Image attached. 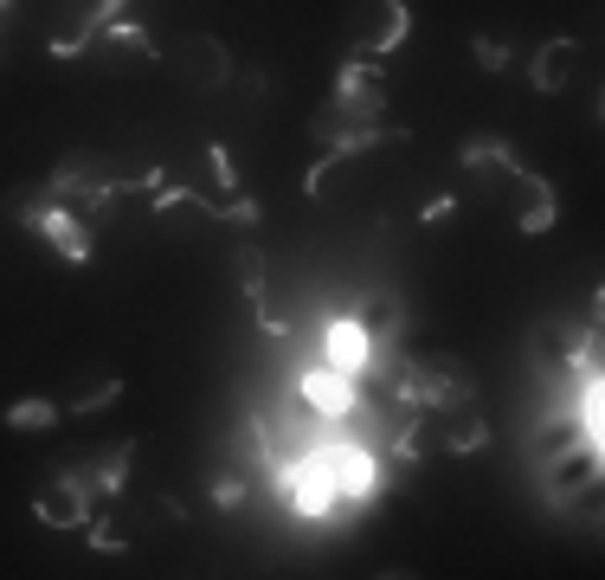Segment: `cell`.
Returning a JSON list of instances; mask_svg holds the SVG:
<instances>
[{"label": "cell", "instance_id": "1", "mask_svg": "<svg viewBox=\"0 0 605 580\" xmlns=\"http://www.w3.org/2000/svg\"><path fill=\"white\" fill-rule=\"evenodd\" d=\"M406 33H412L406 0H361V13L348 20V46H354V59H367V65H380L387 52H400Z\"/></svg>", "mask_w": 605, "mask_h": 580}, {"label": "cell", "instance_id": "2", "mask_svg": "<svg viewBox=\"0 0 605 580\" xmlns=\"http://www.w3.org/2000/svg\"><path fill=\"white\" fill-rule=\"evenodd\" d=\"M283 491H290V509H297L303 522H323V516L341 504V497H336V478H329V464H323V445L283 471Z\"/></svg>", "mask_w": 605, "mask_h": 580}, {"label": "cell", "instance_id": "3", "mask_svg": "<svg viewBox=\"0 0 605 580\" xmlns=\"http://www.w3.org/2000/svg\"><path fill=\"white\" fill-rule=\"evenodd\" d=\"M541 471H547V497L554 504L593 497V484H600V445H567V451L541 458Z\"/></svg>", "mask_w": 605, "mask_h": 580}, {"label": "cell", "instance_id": "4", "mask_svg": "<svg viewBox=\"0 0 605 580\" xmlns=\"http://www.w3.org/2000/svg\"><path fill=\"white\" fill-rule=\"evenodd\" d=\"M323 464H329V478H336L341 504H361V497L380 491V458H374V445H323Z\"/></svg>", "mask_w": 605, "mask_h": 580}, {"label": "cell", "instance_id": "5", "mask_svg": "<svg viewBox=\"0 0 605 580\" xmlns=\"http://www.w3.org/2000/svg\"><path fill=\"white\" fill-rule=\"evenodd\" d=\"M336 110L374 123V117L387 110V72L367 65V59H348V65H341V84H336Z\"/></svg>", "mask_w": 605, "mask_h": 580}, {"label": "cell", "instance_id": "6", "mask_svg": "<svg viewBox=\"0 0 605 580\" xmlns=\"http://www.w3.org/2000/svg\"><path fill=\"white\" fill-rule=\"evenodd\" d=\"M20 214H26V226H33V232H39V239H46V245H52L65 265H84V258H90V232L71 219L65 201H46V207H20Z\"/></svg>", "mask_w": 605, "mask_h": 580}, {"label": "cell", "instance_id": "7", "mask_svg": "<svg viewBox=\"0 0 605 580\" xmlns=\"http://www.w3.org/2000/svg\"><path fill=\"white\" fill-rule=\"evenodd\" d=\"M297 394L323 413V420H348L354 407H361V380L354 374H341V367H329V362H316L303 380H297Z\"/></svg>", "mask_w": 605, "mask_h": 580}, {"label": "cell", "instance_id": "8", "mask_svg": "<svg viewBox=\"0 0 605 580\" xmlns=\"http://www.w3.org/2000/svg\"><path fill=\"white\" fill-rule=\"evenodd\" d=\"M374 355H380V342H374L354 316H336V323L323 329V362L341 367V374H354V380H361V374L374 367Z\"/></svg>", "mask_w": 605, "mask_h": 580}, {"label": "cell", "instance_id": "9", "mask_svg": "<svg viewBox=\"0 0 605 580\" xmlns=\"http://www.w3.org/2000/svg\"><path fill=\"white\" fill-rule=\"evenodd\" d=\"M97 497H90V484H84V478H59V484H46V491H39V522H46V529H84V522H90V516H97Z\"/></svg>", "mask_w": 605, "mask_h": 580}, {"label": "cell", "instance_id": "10", "mask_svg": "<svg viewBox=\"0 0 605 580\" xmlns=\"http://www.w3.org/2000/svg\"><path fill=\"white\" fill-rule=\"evenodd\" d=\"M84 52H97L104 65H148L155 59V39L142 33V26H123V20H110L104 33H90V46Z\"/></svg>", "mask_w": 605, "mask_h": 580}, {"label": "cell", "instance_id": "11", "mask_svg": "<svg viewBox=\"0 0 605 580\" xmlns=\"http://www.w3.org/2000/svg\"><path fill=\"white\" fill-rule=\"evenodd\" d=\"M181 52H187V59H181L187 84H219V77H226V46H219V39H187Z\"/></svg>", "mask_w": 605, "mask_h": 580}, {"label": "cell", "instance_id": "12", "mask_svg": "<svg viewBox=\"0 0 605 580\" xmlns=\"http://www.w3.org/2000/svg\"><path fill=\"white\" fill-rule=\"evenodd\" d=\"M130 458H135V438H123L110 458H97V471H84L90 497H97V491H104V497H117V491H123V478H130Z\"/></svg>", "mask_w": 605, "mask_h": 580}, {"label": "cell", "instance_id": "13", "mask_svg": "<svg viewBox=\"0 0 605 580\" xmlns=\"http://www.w3.org/2000/svg\"><path fill=\"white\" fill-rule=\"evenodd\" d=\"M354 323H361V329H367L374 342H387V336L400 329V303H394V290H374V297H367V303L354 310Z\"/></svg>", "mask_w": 605, "mask_h": 580}, {"label": "cell", "instance_id": "14", "mask_svg": "<svg viewBox=\"0 0 605 580\" xmlns=\"http://www.w3.org/2000/svg\"><path fill=\"white\" fill-rule=\"evenodd\" d=\"M567 77H573V39H547L535 59V84L541 90H560Z\"/></svg>", "mask_w": 605, "mask_h": 580}, {"label": "cell", "instance_id": "15", "mask_svg": "<svg viewBox=\"0 0 605 580\" xmlns=\"http://www.w3.org/2000/svg\"><path fill=\"white\" fill-rule=\"evenodd\" d=\"M0 420H7V426H13V433H46V426H59V420H65V413H59V407H52V400H20V407H7V413H0Z\"/></svg>", "mask_w": 605, "mask_h": 580}, {"label": "cell", "instance_id": "16", "mask_svg": "<svg viewBox=\"0 0 605 580\" xmlns=\"http://www.w3.org/2000/svg\"><path fill=\"white\" fill-rule=\"evenodd\" d=\"M535 355H541V367H560L573 355V329H567V323H547L535 336Z\"/></svg>", "mask_w": 605, "mask_h": 580}, {"label": "cell", "instance_id": "17", "mask_svg": "<svg viewBox=\"0 0 605 580\" xmlns=\"http://www.w3.org/2000/svg\"><path fill=\"white\" fill-rule=\"evenodd\" d=\"M341 168H348V155H336V148H329V155H316V161H310V174H303V194H329V181H336Z\"/></svg>", "mask_w": 605, "mask_h": 580}, {"label": "cell", "instance_id": "18", "mask_svg": "<svg viewBox=\"0 0 605 580\" xmlns=\"http://www.w3.org/2000/svg\"><path fill=\"white\" fill-rule=\"evenodd\" d=\"M117 394H123V380H104V387H90V394L77 400V413H104V407H110Z\"/></svg>", "mask_w": 605, "mask_h": 580}, {"label": "cell", "instance_id": "19", "mask_svg": "<svg viewBox=\"0 0 605 580\" xmlns=\"http://www.w3.org/2000/svg\"><path fill=\"white\" fill-rule=\"evenodd\" d=\"M213 504H219V509H239V504H245V484H239V478H226V484L213 491Z\"/></svg>", "mask_w": 605, "mask_h": 580}, {"label": "cell", "instance_id": "20", "mask_svg": "<svg viewBox=\"0 0 605 580\" xmlns=\"http://www.w3.org/2000/svg\"><path fill=\"white\" fill-rule=\"evenodd\" d=\"M476 59H483V65H489V72H503V65H509V52H503V46H496V39H476Z\"/></svg>", "mask_w": 605, "mask_h": 580}, {"label": "cell", "instance_id": "21", "mask_svg": "<svg viewBox=\"0 0 605 580\" xmlns=\"http://www.w3.org/2000/svg\"><path fill=\"white\" fill-rule=\"evenodd\" d=\"M206 161H213V181L232 194V161H226V148H206Z\"/></svg>", "mask_w": 605, "mask_h": 580}, {"label": "cell", "instance_id": "22", "mask_svg": "<svg viewBox=\"0 0 605 580\" xmlns=\"http://www.w3.org/2000/svg\"><path fill=\"white\" fill-rule=\"evenodd\" d=\"M0 13H7V0H0Z\"/></svg>", "mask_w": 605, "mask_h": 580}]
</instances>
